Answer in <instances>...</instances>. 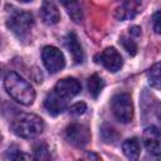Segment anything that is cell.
I'll return each instance as SVG.
<instances>
[{
  "label": "cell",
  "instance_id": "obj_18",
  "mask_svg": "<svg viewBox=\"0 0 161 161\" xmlns=\"http://www.w3.org/2000/svg\"><path fill=\"white\" fill-rule=\"evenodd\" d=\"M119 43L123 47V49L130 54V55H136L137 53V43L135 40V38H132L131 35H122L119 38Z\"/></svg>",
  "mask_w": 161,
  "mask_h": 161
},
{
  "label": "cell",
  "instance_id": "obj_4",
  "mask_svg": "<svg viewBox=\"0 0 161 161\" xmlns=\"http://www.w3.org/2000/svg\"><path fill=\"white\" fill-rule=\"evenodd\" d=\"M6 25L18 36H24L29 33L33 26V16L30 13L16 10L10 14Z\"/></svg>",
  "mask_w": 161,
  "mask_h": 161
},
{
  "label": "cell",
  "instance_id": "obj_16",
  "mask_svg": "<svg viewBox=\"0 0 161 161\" xmlns=\"http://www.w3.org/2000/svg\"><path fill=\"white\" fill-rule=\"evenodd\" d=\"M59 1L67 9V13L72 18L73 21L79 23L82 20V9L79 6L78 0H59Z\"/></svg>",
  "mask_w": 161,
  "mask_h": 161
},
{
  "label": "cell",
  "instance_id": "obj_6",
  "mask_svg": "<svg viewBox=\"0 0 161 161\" xmlns=\"http://www.w3.org/2000/svg\"><path fill=\"white\" fill-rule=\"evenodd\" d=\"M65 140L75 147H83L91 141V131L86 125L70 123L65 128Z\"/></svg>",
  "mask_w": 161,
  "mask_h": 161
},
{
  "label": "cell",
  "instance_id": "obj_19",
  "mask_svg": "<svg viewBox=\"0 0 161 161\" xmlns=\"http://www.w3.org/2000/svg\"><path fill=\"white\" fill-rule=\"evenodd\" d=\"M101 133H102V138L104 140V142L107 143H113L117 140V132L114 131V128H112L111 126L103 125L101 128Z\"/></svg>",
  "mask_w": 161,
  "mask_h": 161
},
{
  "label": "cell",
  "instance_id": "obj_5",
  "mask_svg": "<svg viewBox=\"0 0 161 161\" xmlns=\"http://www.w3.org/2000/svg\"><path fill=\"white\" fill-rule=\"evenodd\" d=\"M42 59L48 72L57 73L62 70L65 65V58L63 53L53 45H47L42 50Z\"/></svg>",
  "mask_w": 161,
  "mask_h": 161
},
{
  "label": "cell",
  "instance_id": "obj_22",
  "mask_svg": "<svg viewBox=\"0 0 161 161\" xmlns=\"http://www.w3.org/2000/svg\"><path fill=\"white\" fill-rule=\"evenodd\" d=\"M87 111V104L84 102H77L69 107V113L73 116H80Z\"/></svg>",
  "mask_w": 161,
  "mask_h": 161
},
{
  "label": "cell",
  "instance_id": "obj_15",
  "mask_svg": "<svg viewBox=\"0 0 161 161\" xmlns=\"http://www.w3.org/2000/svg\"><path fill=\"white\" fill-rule=\"evenodd\" d=\"M146 78L151 87L161 89V62L155 63L148 68V70L146 72Z\"/></svg>",
  "mask_w": 161,
  "mask_h": 161
},
{
  "label": "cell",
  "instance_id": "obj_2",
  "mask_svg": "<svg viewBox=\"0 0 161 161\" xmlns=\"http://www.w3.org/2000/svg\"><path fill=\"white\" fill-rule=\"evenodd\" d=\"M44 130L43 119L33 113H18L11 121V131L23 138H34Z\"/></svg>",
  "mask_w": 161,
  "mask_h": 161
},
{
  "label": "cell",
  "instance_id": "obj_25",
  "mask_svg": "<svg viewBox=\"0 0 161 161\" xmlns=\"http://www.w3.org/2000/svg\"><path fill=\"white\" fill-rule=\"evenodd\" d=\"M87 156H88V157H93V158H97V160L99 158V156H97V155H94V153H88Z\"/></svg>",
  "mask_w": 161,
  "mask_h": 161
},
{
  "label": "cell",
  "instance_id": "obj_12",
  "mask_svg": "<svg viewBox=\"0 0 161 161\" xmlns=\"http://www.w3.org/2000/svg\"><path fill=\"white\" fill-rule=\"evenodd\" d=\"M65 47L68 48L69 53L72 54V58L75 64H80L84 60V52L83 48L78 40V36L75 33H69L65 36Z\"/></svg>",
  "mask_w": 161,
  "mask_h": 161
},
{
  "label": "cell",
  "instance_id": "obj_7",
  "mask_svg": "<svg viewBox=\"0 0 161 161\" xmlns=\"http://www.w3.org/2000/svg\"><path fill=\"white\" fill-rule=\"evenodd\" d=\"M96 62L102 64L107 70L112 73L118 72L123 65V59L121 54L113 47H108L104 50H102V53L96 55Z\"/></svg>",
  "mask_w": 161,
  "mask_h": 161
},
{
  "label": "cell",
  "instance_id": "obj_24",
  "mask_svg": "<svg viewBox=\"0 0 161 161\" xmlns=\"http://www.w3.org/2000/svg\"><path fill=\"white\" fill-rule=\"evenodd\" d=\"M128 35H131L132 38H138L140 35H141V29L138 28V26H132L131 29H130V31H128Z\"/></svg>",
  "mask_w": 161,
  "mask_h": 161
},
{
  "label": "cell",
  "instance_id": "obj_9",
  "mask_svg": "<svg viewBox=\"0 0 161 161\" xmlns=\"http://www.w3.org/2000/svg\"><path fill=\"white\" fill-rule=\"evenodd\" d=\"M82 89V86L80 83L73 78V77H67V78H63L57 82V84L54 86V89L59 96H62L63 98L65 99H69L74 96H77Z\"/></svg>",
  "mask_w": 161,
  "mask_h": 161
},
{
  "label": "cell",
  "instance_id": "obj_23",
  "mask_svg": "<svg viewBox=\"0 0 161 161\" xmlns=\"http://www.w3.org/2000/svg\"><path fill=\"white\" fill-rule=\"evenodd\" d=\"M152 26L156 34L161 35V11H157L152 16Z\"/></svg>",
  "mask_w": 161,
  "mask_h": 161
},
{
  "label": "cell",
  "instance_id": "obj_26",
  "mask_svg": "<svg viewBox=\"0 0 161 161\" xmlns=\"http://www.w3.org/2000/svg\"><path fill=\"white\" fill-rule=\"evenodd\" d=\"M19 1H21V3H29V1H33V0H19Z\"/></svg>",
  "mask_w": 161,
  "mask_h": 161
},
{
  "label": "cell",
  "instance_id": "obj_3",
  "mask_svg": "<svg viewBox=\"0 0 161 161\" xmlns=\"http://www.w3.org/2000/svg\"><path fill=\"white\" fill-rule=\"evenodd\" d=\"M111 108L113 116L122 123H128L133 118V104L128 93H117L112 97Z\"/></svg>",
  "mask_w": 161,
  "mask_h": 161
},
{
  "label": "cell",
  "instance_id": "obj_21",
  "mask_svg": "<svg viewBox=\"0 0 161 161\" xmlns=\"http://www.w3.org/2000/svg\"><path fill=\"white\" fill-rule=\"evenodd\" d=\"M26 158V156L21 152V150L16 148V147H10L6 152V160H24Z\"/></svg>",
  "mask_w": 161,
  "mask_h": 161
},
{
  "label": "cell",
  "instance_id": "obj_8",
  "mask_svg": "<svg viewBox=\"0 0 161 161\" xmlns=\"http://www.w3.org/2000/svg\"><path fill=\"white\" fill-rule=\"evenodd\" d=\"M143 145L146 150L156 156L161 155V130L157 128L156 126H148L143 131L142 136Z\"/></svg>",
  "mask_w": 161,
  "mask_h": 161
},
{
  "label": "cell",
  "instance_id": "obj_10",
  "mask_svg": "<svg viewBox=\"0 0 161 161\" xmlns=\"http://www.w3.org/2000/svg\"><path fill=\"white\" fill-rule=\"evenodd\" d=\"M44 107L49 114L58 116L67 108V99L63 98L62 96H59L55 91H53L47 94V97L44 99Z\"/></svg>",
  "mask_w": 161,
  "mask_h": 161
},
{
  "label": "cell",
  "instance_id": "obj_13",
  "mask_svg": "<svg viewBox=\"0 0 161 161\" xmlns=\"http://www.w3.org/2000/svg\"><path fill=\"white\" fill-rule=\"evenodd\" d=\"M140 9H141V5L137 0H127L121 6L117 8L114 16L118 20H130L138 14Z\"/></svg>",
  "mask_w": 161,
  "mask_h": 161
},
{
  "label": "cell",
  "instance_id": "obj_20",
  "mask_svg": "<svg viewBox=\"0 0 161 161\" xmlns=\"http://www.w3.org/2000/svg\"><path fill=\"white\" fill-rule=\"evenodd\" d=\"M34 158L35 160H49L50 158V153H49L48 147H47L45 143H40V145L36 146Z\"/></svg>",
  "mask_w": 161,
  "mask_h": 161
},
{
  "label": "cell",
  "instance_id": "obj_11",
  "mask_svg": "<svg viewBox=\"0 0 161 161\" xmlns=\"http://www.w3.org/2000/svg\"><path fill=\"white\" fill-rule=\"evenodd\" d=\"M40 18L47 25H54L60 20V14L54 3L44 0L40 8Z\"/></svg>",
  "mask_w": 161,
  "mask_h": 161
},
{
  "label": "cell",
  "instance_id": "obj_14",
  "mask_svg": "<svg viewBox=\"0 0 161 161\" xmlns=\"http://www.w3.org/2000/svg\"><path fill=\"white\" fill-rule=\"evenodd\" d=\"M122 150L123 153L127 158L130 160H137L141 152V145L138 138L132 137V138H127L123 143H122Z\"/></svg>",
  "mask_w": 161,
  "mask_h": 161
},
{
  "label": "cell",
  "instance_id": "obj_1",
  "mask_svg": "<svg viewBox=\"0 0 161 161\" xmlns=\"http://www.w3.org/2000/svg\"><path fill=\"white\" fill-rule=\"evenodd\" d=\"M4 87L8 94L18 103L23 106L33 104L35 99V91L33 86L23 77H20L18 73L15 72L6 73L4 78Z\"/></svg>",
  "mask_w": 161,
  "mask_h": 161
},
{
  "label": "cell",
  "instance_id": "obj_17",
  "mask_svg": "<svg viewBox=\"0 0 161 161\" xmlns=\"http://www.w3.org/2000/svg\"><path fill=\"white\" fill-rule=\"evenodd\" d=\"M87 88L89 94L93 98H97L101 94L102 89L104 88V82L98 74H92L87 80Z\"/></svg>",
  "mask_w": 161,
  "mask_h": 161
}]
</instances>
